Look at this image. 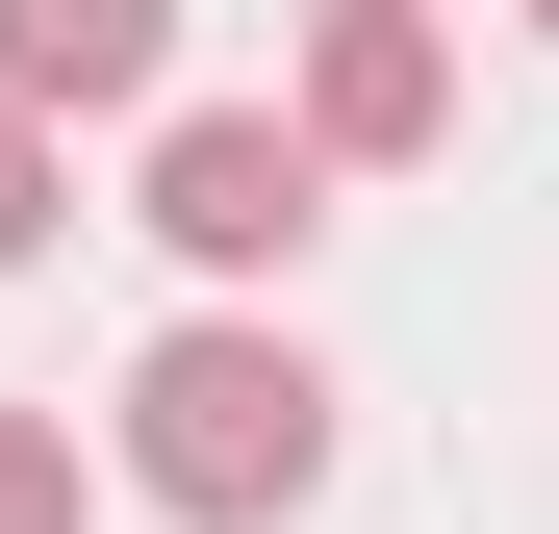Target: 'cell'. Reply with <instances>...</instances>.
I'll return each instance as SVG.
<instances>
[{"mask_svg": "<svg viewBox=\"0 0 559 534\" xmlns=\"http://www.w3.org/2000/svg\"><path fill=\"white\" fill-rule=\"evenodd\" d=\"M128 484H153L178 534H280V509L331 484V356L254 331V306L153 331V356H128Z\"/></svg>", "mask_w": 559, "mask_h": 534, "instance_id": "obj_1", "label": "cell"}, {"mask_svg": "<svg viewBox=\"0 0 559 534\" xmlns=\"http://www.w3.org/2000/svg\"><path fill=\"white\" fill-rule=\"evenodd\" d=\"M306 229H331V128L306 103H178L153 128V254L178 281H280Z\"/></svg>", "mask_w": 559, "mask_h": 534, "instance_id": "obj_2", "label": "cell"}, {"mask_svg": "<svg viewBox=\"0 0 559 534\" xmlns=\"http://www.w3.org/2000/svg\"><path fill=\"white\" fill-rule=\"evenodd\" d=\"M0 534H76V432L51 407H0Z\"/></svg>", "mask_w": 559, "mask_h": 534, "instance_id": "obj_6", "label": "cell"}, {"mask_svg": "<svg viewBox=\"0 0 559 534\" xmlns=\"http://www.w3.org/2000/svg\"><path fill=\"white\" fill-rule=\"evenodd\" d=\"M51 204H76V153H51V103H0V281L51 254Z\"/></svg>", "mask_w": 559, "mask_h": 534, "instance_id": "obj_5", "label": "cell"}, {"mask_svg": "<svg viewBox=\"0 0 559 534\" xmlns=\"http://www.w3.org/2000/svg\"><path fill=\"white\" fill-rule=\"evenodd\" d=\"M178 76V0H0V103H51V128H103Z\"/></svg>", "mask_w": 559, "mask_h": 534, "instance_id": "obj_4", "label": "cell"}, {"mask_svg": "<svg viewBox=\"0 0 559 534\" xmlns=\"http://www.w3.org/2000/svg\"><path fill=\"white\" fill-rule=\"evenodd\" d=\"M534 51H559V0H534Z\"/></svg>", "mask_w": 559, "mask_h": 534, "instance_id": "obj_7", "label": "cell"}, {"mask_svg": "<svg viewBox=\"0 0 559 534\" xmlns=\"http://www.w3.org/2000/svg\"><path fill=\"white\" fill-rule=\"evenodd\" d=\"M306 128H331V178H407V153L457 128L432 0H306Z\"/></svg>", "mask_w": 559, "mask_h": 534, "instance_id": "obj_3", "label": "cell"}]
</instances>
